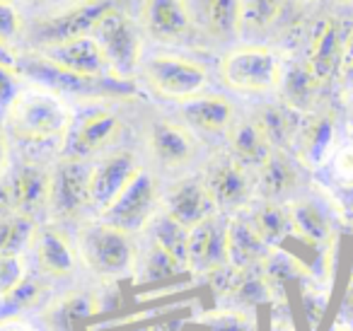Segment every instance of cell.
Masks as SVG:
<instances>
[{
  "instance_id": "obj_3",
  "label": "cell",
  "mask_w": 353,
  "mask_h": 331,
  "mask_svg": "<svg viewBox=\"0 0 353 331\" xmlns=\"http://www.w3.org/2000/svg\"><path fill=\"white\" fill-rule=\"evenodd\" d=\"M17 73L37 80L41 88L54 90L56 94H73L80 99H121L136 94L133 80L119 78H83L65 73L37 54V59H17Z\"/></svg>"
},
{
  "instance_id": "obj_20",
  "label": "cell",
  "mask_w": 353,
  "mask_h": 331,
  "mask_svg": "<svg viewBox=\"0 0 353 331\" xmlns=\"http://www.w3.org/2000/svg\"><path fill=\"white\" fill-rule=\"evenodd\" d=\"M37 257V268L44 278H68L75 271L78 252L73 249L70 239L56 225H39L32 242Z\"/></svg>"
},
{
  "instance_id": "obj_11",
  "label": "cell",
  "mask_w": 353,
  "mask_h": 331,
  "mask_svg": "<svg viewBox=\"0 0 353 331\" xmlns=\"http://www.w3.org/2000/svg\"><path fill=\"white\" fill-rule=\"evenodd\" d=\"M109 10H114L109 0H90V3H83L78 8H70V10L61 12V15L41 20L34 27V41L39 44L41 51L49 49V46L63 44V41L90 37Z\"/></svg>"
},
{
  "instance_id": "obj_21",
  "label": "cell",
  "mask_w": 353,
  "mask_h": 331,
  "mask_svg": "<svg viewBox=\"0 0 353 331\" xmlns=\"http://www.w3.org/2000/svg\"><path fill=\"white\" fill-rule=\"evenodd\" d=\"M341 54H343V34L336 20H324L317 27L312 37V46H310L307 56V68L317 85L332 83L341 70Z\"/></svg>"
},
{
  "instance_id": "obj_31",
  "label": "cell",
  "mask_w": 353,
  "mask_h": 331,
  "mask_svg": "<svg viewBox=\"0 0 353 331\" xmlns=\"http://www.w3.org/2000/svg\"><path fill=\"white\" fill-rule=\"evenodd\" d=\"M281 92H283V104H288L295 112H305V109L312 104L314 94H317L319 85L312 78L307 63L303 66H293L283 73L281 78Z\"/></svg>"
},
{
  "instance_id": "obj_14",
  "label": "cell",
  "mask_w": 353,
  "mask_h": 331,
  "mask_svg": "<svg viewBox=\"0 0 353 331\" xmlns=\"http://www.w3.org/2000/svg\"><path fill=\"white\" fill-rule=\"evenodd\" d=\"M187 266L192 276H211L228 266V218L213 215L189 234Z\"/></svg>"
},
{
  "instance_id": "obj_18",
  "label": "cell",
  "mask_w": 353,
  "mask_h": 331,
  "mask_svg": "<svg viewBox=\"0 0 353 331\" xmlns=\"http://www.w3.org/2000/svg\"><path fill=\"white\" fill-rule=\"evenodd\" d=\"M51 174H54V170L37 165V162H25L12 172L10 186L17 213L37 220V215L49 210Z\"/></svg>"
},
{
  "instance_id": "obj_7",
  "label": "cell",
  "mask_w": 353,
  "mask_h": 331,
  "mask_svg": "<svg viewBox=\"0 0 353 331\" xmlns=\"http://www.w3.org/2000/svg\"><path fill=\"white\" fill-rule=\"evenodd\" d=\"M92 37L97 39V44L102 46L114 78L131 80V75L136 73V68L141 66V54H143V41H141V34H138L136 22H133L126 12L114 8V10H109L107 15L99 20Z\"/></svg>"
},
{
  "instance_id": "obj_41",
  "label": "cell",
  "mask_w": 353,
  "mask_h": 331,
  "mask_svg": "<svg viewBox=\"0 0 353 331\" xmlns=\"http://www.w3.org/2000/svg\"><path fill=\"white\" fill-rule=\"evenodd\" d=\"M20 78L17 68H8V66H0V112L6 114V109L12 104V99L20 94Z\"/></svg>"
},
{
  "instance_id": "obj_15",
  "label": "cell",
  "mask_w": 353,
  "mask_h": 331,
  "mask_svg": "<svg viewBox=\"0 0 353 331\" xmlns=\"http://www.w3.org/2000/svg\"><path fill=\"white\" fill-rule=\"evenodd\" d=\"M39 56H44L49 63L65 73L83 75V78H114L107 56L92 34L41 49Z\"/></svg>"
},
{
  "instance_id": "obj_2",
  "label": "cell",
  "mask_w": 353,
  "mask_h": 331,
  "mask_svg": "<svg viewBox=\"0 0 353 331\" xmlns=\"http://www.w3.org/2000/svg\"><path fill=\"white\" fill-rule=\"evenodd\" d=\"M75 252L94 276L107 281L133 276L138 263V247L133 242V234L112 228L102 220L85 223L78 230Z\"/></svg>"
},
{
  "instance_id": "obj_10",
  "label": "cell",
  "mask_w": 353,
  "mask_h": 331,
  "mask_svg": "<svg viewBox=\"0 0 353 331\" xmlns=\"http://www.w3.org/2000/svg\"><path fill=\"white\" fill-rule=\"evenodd\" d=\"M138 170L141 165L128 150H112L99 157L90 167V210H94L99 218L138 174Z\"/></svg>"
},
{
  "instance_id": "obj_4",
  "label": "cell",
  "mask_w": 353,
  "mask_h": 331,
  "mask_svg": "<svg viewBox=\"0 0 353 331\" xmlns=\"http://www.w3.org/2000/svg\"><path fill=\"white\" fill-rule=\"evenodd\" d=\"M218 75L228 90L242 94H264L281 85L283 68L279 56L266 46H237L221 59Z\"/></svg>"
},
{
  "instance_id": "obj_42",
  "label": "cell",
  "mask_w": 353,
  "mask_h": 331,
  "mask_svg": "<svg viewBox=\"0 0 353 331\" xmlns=\"http://www.w3.org/2000/svg\"><path fill=\"white\" fill-rule=\"evenodd\" d=\"M15 199H12V186H10V179H3L0 177V220L10 218L15 215Z\"/></svg>"
},
{
  "instance_id": "obj_36",
  "label": "cell",
  "mask_w": 353,
  "mask_h": 331,
  "mask_svg": "<svg viewBox=\"0 0 353 331\" xmlns=\"http://www.w3.org/2000/svg\"><path fill=\"white\" fill-rule=\"evenodd\" d=\"M184 331H254V321L242 310H218L192 319L182 326Z\"/></svg>"
},
{
  "instance_id": "obj_48",
  "label": "cell",
  "mask_w": 353,
  "mask_h": 331,
  "mask_svg": "<svg viewBox=\"0 0 353 331\" xmlns=\"http://www.w3.org/2000/svg\"><path fill=\"white\" fill-rule=\"evenodd\" d=\"M3 6H15V0H0Z\"/></svg>"
},
{
  "instance_id": "obj_6",
  "label": "cell",
  "mask_w": 353,
  "mask_h": 331,
  "mask_svg": "<svg viewBox=\"0 0 353 331\" xmlns=\"http://www.w3.org/2000/svg\"><path fill=\"white\" fill-rule=\"evenodd\" d=\"M160 186L155 174L148 170H138V174L128 181V186L117 196L112 205L99 215L97 220L112 225L117 230H123L128 234H138L148 230L157 213H160Z\"/></svg>"
},
{
  "instance_id": "obj_34",
  "label": "cell",
  "mask_w": 353,
  "mask_h": 331,
  "mask_svg": "<svg viewBox=\"0 0 353 331\" xmlns=\"http://www.w3.org/2000/svg\"><path fill=\"white\" fill-rule=\"evenodd\" d=\"M208 30L218 39H232L242 32V0H208Z\"/></svg>"
},
{
  "instance_id": "obj_27",
  "label": "cell",
  "mask_w": 353,
  "mask_h": 331,
  "mask_svg": "<svg viewBox=\"0 0 353 331\" xmlns=\"http://www.w3.org/2000/svg\"><path fill=\"white\" fill-rule=\"evenodd\" d=\"M256 172H259V191L266 201L279 203V199L290 194L293 186L298 184V170L293 160L285 155V150H274Z\"/></svg>"
},
{
  "instance_id": "obj_43",
  "label": "cell",
  "mask_w": 353,
  "mask_h": 331,
  "mask_svg": "<svg viewBox=\"0 0 353 331\" xmlns=\"http://www.w3.org/2000/svg\"><path fill=\"white\" fill-rule=\"evenodd\" d=\"M339 75L343 78V83L353 85V32L343 39V54H341V70Z\"/></svg>"
},
{
  "instance_id": "obj_45",
  "label": "cell",
  "mask_w": 353,
  "mask_h": 331,
  "mask_svg": "<svg viewBox=\"0 0 353 331\" xmlns=\"http://www.w3.org/2000/svg\"><path fill=\"white\" fill-rule=\"evenodd\" d=\"M336 172H339V177H343V179H348V181L353 179V148H348V150H343L341 155H339Z\"/></svg>"
},
{
  "instance_id": "obj_22",
  "label": "cell",
  "mask_w": 353,
  "mask_h": 331,
  "mask_svg": "<svg viewBox=\"0 0 353 331\" xmlns=\"http://www.w3.org/2000/svg\"><path fill=\"white\" fill-rule=\"evenodd\" d=\"M269 254L271 247L252 228L247 215L237 213L228 218V263L232 268H240V271L256 268L266 261Z\"/></svg>"
},
{
  "instance_id": "obj_40",
  "label": "cell",
  "mask_w": 353,
  "mask_h": 331,
  "mask_svg": "<svg viewBox=\"0 0 353 331\" xmlns=\"http://www.w3.org/2000/svg\"><path fill=\"white\" fill-rule=\"evenodd\" d=\"M22 32V17L15 6H3L0 3V41L6 46H12V41Z\"/></svg>"
},
{
  "instance_id": "obj_37",
  "label": "cell",
  "mask_w": 353,
  "mask_h": 331,
  "mask_svg": "<svg viewBox=\"0 0 353 331\" xmlns=\"http://www.w3.org/2000/svg\"><path fill=\"white\" fill-rule=\"evenodd\" d=\"M46 295V283L37 276H27L22 285L0 305V317H20L22 312L32 310Z\"/></svg>"
},
{
  "instance_id": "obj_9",
  "label": "cell",
  "mask_w": 353,
  "mask_h": 331,
  "mask_svg": "<svg viewBox=\"0 0 353 331\" xmlns=\"http://www.w3.org/2000/svg\"><path fill=\"white\" fill-rule=\"evenodd\" d=\"M203 181H206L208 191H211V199L216 203L218 213L228 215V218L242 213L247 208V203L252 199V189H254L250 170L242 167L230 155L216 157L208 165Z\"/></svg>"
},
{
  "instance_id": "obj_35",
  "label": "cell",
  "mask_w": 353,
  "mask_h": 331,
  "mask_svg": "<svg viewBox=\"0 0 353 331\" xmlns=\"http://www.w3.org/2000/svg\"><path fill=\"white\" fill-rule=\"evenodd\" d=\"M37 230L39 223L20 213L0 220V254H25V249H30L34 242Z\"/></svg>"
},
{
  "instance_id": "obj_44",
  "label": "cell",
  "mask_w": 353,
  "mask_h": 331,
  "mask_svg": "<svg viewBox=\"0 0 353 331\" xmlns=\"http://www.w3.org/2000/svg\"><path fill=\"white\" fill-rule=\"evenodd\" d=\"M0 331H39L22 317H0Z\"/></svg>"
},
{
  "instance_id": "obj_17",
  "label": "cell",
  "mask_w": 353,
  "mask_h": 331,
  "mask_svg": "<svg viewBox=\"0 0 353 331\" xmlns=\"http://www.w3.org/2000/svg\"><path fill=\"white\" fill-rule=\"evenodd\" d=\"M196 138L192 128L162 119L150 126V152L162 167L179 170L196 157Z\"/></svg>"
},
{
  "instance_id": "obj_28",
  "label": "cell",
  "mask_w": 353,
  "mask_h": 331,
  "mask_svg": "<svg viewBox=\"0 0 353 331\" xmlns=\"http://www.w3.org/2000/svg\"><path fill=\"white\" fill-rule=\"evenodd\" d=\"M247 218H250L252 228L259 232V237L264 239L271 249L283 244L285 239L290 237V232H293L288 208H283V205L276 203V201H264V203L252 210Z\"/></svg>"
},
{
  "instance_id": "obj_13",
  "label": "cell",
  "mask_w": 353,
  "mask_h": 331,
  "mask_svg": "<svg viewBox=\"0 0 353 331\" xmlns=\"http://www.w3.org/2000/svg\"><path fill=\"white\" fill-rule=\"evenodd\" d=\"M162 210L187 230L199 228L213 215H221L201 177H189V179L176 181L162 199Z\"/></svg>"
},
{
  "instance_id": "obj_23",
  "label": "cell",
  "mask_w": 353,
  "mask_h": 331,
  "mask_svg": "<svg viewBox=\"0 0 353 331\" xmlns=\"http://www.w3.org/2000/svg\"><path fill=\"white\" fill-rule=\"evenodd\" d=\"M182 117L189 128H196L203 133H230L235 107L223 94H199L182 104Z\"/></svg>"
},
{
  "instance_id": "obj_26",
  "label": "cell",
  "mask_w": 353,
  "mask_h": 331,
  "mask_svg": "<svg viewBox=\"0 0 353 331\" xmlns=\"http://www.w3.org/2000/svg\"><path fill=\"white\" fill-rule=\"evenodd\" d=\"M254 121L259 123V128L264 131V136L269 138L274 150H285L298 141L300 133V112L290 109L288 104H264L259 109V114L254 117Z\"/></svg>"
},
{
  "instance_id": "obj_19",
  "label": "cell",
  "mask_w": 353,
  "mask_h": 331,
  "mask_svg": "<svg viewBox=\"0 0 353 331\" xmlns=\"http://www.w3.org/2000/svg\"><path fill=\"white\" fill-rule=\"evenodd\" d=\"M141 22L157 41H182L192 32L187 0H143Z\"/></svg>"
},
{
  "instance_id": "obj_30",
  "label": "cell",
  "mask_w": 353,
  "mask_h": 331,
  "mask_svg": "<svg viewBox=\"0 0 353 331\" xmlns=\"http://www.w3.org/2000/svg\"><path fill=\"white\" fill-rule=\"evenodd\" d=\"M148 232H150V242L152 244L162 247L167 254H172L176 261L187 263L189 234H192V230H187L184 225L176 223L174 218H170L165 210H160V213L152 218V223L148 225Z\"/></svg>"
},
{
  "instance_id": "obj_32",
  "label": "cell",
  "mask_w": 353,
  "mask_h": 331,
  "mask_svg": "<svg viewBox=\"0 0 353 331\" xmlns=\"http://www.w3.org/2000/svg\"><path fill=\"white\" fill-rule=\"evenodd\" d=\"M271 295H274V290H271L266 276L261 273V266H256L240 271L235 285L230 288V292L223 300H230L232 310H235V307H256L261 302H269Z\"/></svg>"
},
{
  "instance_id": "obj_12",
  "label": "cell",
  "mask_w": 353,
  "mask_h": 331,
  "mask_svg": "<svg viewBox=\"0 0 353 331\" xmlns=\"http://www.w3.org/2000/svg\"><path fill=\"white\" fill-rule=\"evenodd\" d=\"M121 133V119L109 109H97L83 117L78 123L73 121L68 138L63 143V157L70 160H85L109 150L112 143Z\"/></svg>"
},
{
  "instance_id": "obj_8",
  "label": "cell",
  "mask_w": 353,
  "mask_h": 331,
  "mask_svg": "<svg viewBox=\"0 0 353 331\" xmlns=\"http://www.w3.org/2000/svg\"><path fill=\"white\" fill-rule=\"evenodd\" d=\"M90 167L85 160L61 157L51 174V201L49 213L54 220L78 218L90 208Z\"/></svg>"
},
{
  "instance_id": "obj_5",
  "label": "cell",
  "mask_w": 353,
  "mask_h": 331,
  "mask_svg": "<svg viewBox=\"0 0 353 331\" xmlns=\"http://www.w3.org/2000/svg\"><path fill=\"white\" fill-rule=\"evenodd\" d=\"M143 68L148 88L162 99L170 102H189L206 92L208 88V68L199 61L182 59V56L160 54L150 56Z\"/></svg>"
},
{
  "instance_id": "obj_39",
  "label": "cell",
  "mask_w": 353,
  "mask_h": 331,
  "mask_svg": "<svg viewBox=\"0 0 353 331\" xmlns=\"http://www.w3.org/2000/svg\"><path fill=\"white\" fill-rule=\"evenodd\" d=\"M27 276L25 254H0V305L22 285Z\"/></svg>"
},
{
  "instance_id": "obj_24",
  "label": "cell",
  "mask_w": 353,
  "mask_h": 331,
  "mask_svg": "<svg viewBox=\"0 0 353 331\" xmlns=\"http://www.w3.org/2000/svg\"><path fill=\"white\" fill-rule=\"evenodd\" d=\"M228 136H230V157H235L247 170H259L274 152L269 138L264 136V131L254 119L232 123Z\"/></svg>"
},
{
  "instance_id": "obj_46",
  "label": "cell",
  "mask_w": 353,
  "mask_h": 331,
  "mask_svg": "<svg viewBox=\"0 0 353 331\" xmlns=\"http://www.w3.org/2000/svg\"><path fill=\"white\" fill-rule=\"evenodd\" d=\"M8 160H10V148H8V133L0 126V177L8 170Z\"/></svg>"
},
{
  "instance_id": "obj_25",
  "label": "cell",
  "mask_w": 353,
  "mask_h": 331,
  "mask_svg": "<svg viewBox=\"0 0 353 331\" xmlns=\"http://www.w3.org/2000/svg\"><path fill=\"white\" fill-rule=\"evenodd\" d=\"M184 276H192V271L187 268V263L176 261L172 254H167L162 247L157 244H148L145 254L138 257L136 271H133V278H136L138 285H167L172 281H179Z\"/></svg>"
},
{
  "instance_id": "obj_33",
  "label": "cell",
  "mask_w": 353,
  "mask_h": 331,
  "mask_svg": "<svg viewBox=\"0 0 353 331\" xmlns=\"http://www.w3.org/2000/svg\"><path fill=\"white\" fill-rule=\"evenodd\" d=\"M293 232L310 244H324L329 239V223L324 213L310 201H298L288 208Z\"/></svg>"
},
{
  "instance_id": "obj_16",
  "label": "cell",
  "mask_w": 353,
  "mask_h": 331,
  "mask_svg": "<svg viewBox=\"0 0 353 331\" xmlns=\"http://www.w3.org/2000/svg\"><path fill=\"white\" fill-rule=\"evenodd\" d=\"M102 310L104 307L99 302L97 292L70 290L51 297L41 307L39 317H41V324L49 331H83V326Z\"/></svg>"
},
{
  "instance_id": "obj_47",
  "label": "cell",
  "mask_w": 353,
  "mask_h": 331,
  "mask_svg": "<svg viewBox=\"0 0 353 331\" xmlns=\"http://www.w3.org/2000/svg\"><path fill=\"white\" fill-rule=\"evenodd\" d=\"M17 59H20V56H17L15 51L10 49V46H6L3 41H0V66H8V68H17Z\"/></svg>"
},
{
  "instance_id": "obj_29",
  "label": "cell",
  "mask_w": 353,
  "mask_h": 331,
  "mask_svg": "<svg viewBox=\"0 0 353 331\" xmlns=\"http://www.w3.org/2000/svg\"><path fill=\"white\" fill-rule=\"evenodd\" d=\"M334 141V119L322 114V117H312L307 123L300 126L298 143H300V160L305 165H319L332 148Z\"/></svg>"
},
{
  "instance_id": "obj_38",
  "label": "cell",
  "mask_w": 353,
  "mask_h": 331,
  "mask_svg": "<svg viewBox=\"0 0 353 331\" xmlns=\"http://www.w3.org/2000/svg\"><path fill=\"white\" fill-rule=\"evenodd\" d=\"M283 10V0H242V32H264Z\"/></svg>"
},
{
  "instance_id": "obj_1",
  "label": "cell",
  "mask_w": 353,
  "mask_h": 331,
  "mask_svg": "<svg viewBox=\"0 0 353 331\" xmlns=\"http://www.w3.org/2000/svg\"><path fill=\"white\" fill-rule=\"evenodd\" d=\"M73 121V112L65 104V99L41 85L22 88L3 114L6 133L25 146L65 143Z\"/></svg>"
}]
</instances>
